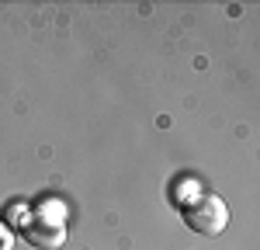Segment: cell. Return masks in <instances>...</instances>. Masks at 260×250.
Segmentation results:
<instances>
[{
    "label": "cell",
    "instance_id": "6da1fadb",
    "mask_svg": "<svg viewBox=\"0 0 260 250\" xmlns=\"http://www.w3.org/2000/svg\"><path fill=\"white\" fill-rule=\"evenodd\" d=\"M180 219H184V226L191 229V233H198V236H219L225 233L229 226V208L222 202L219 195H198L194 202H187V205L180 208Z\"/></svg>",
    "mask_w": 260,
    "mask_h": 250
},
{
    "label": "cell",
    "instance_id": "7a4b0ae2",
    "mask_svg": "<svg viewBox=\"0 0 260 250\" xmlns=\"http://www.w3.org/2000/svg\"><path fill=\"white\" fill-rule=\"evenodd\" d=\"M24 236H28V243H35V247H59L62 236H66V226H28L24 229Z\"/></svg>",
    "mask_w": 260,
    "mask_h": 250
},
{
    "label": "cell",
    "instance_id": "277c9868",
    "mask_svg": "<svg viewBox=\"0 0 260 250\" xmlns=\"http://www.w3.org/2000/svg\"><path fill=\"white\" fill-rule=\"evenodd\" d=\"M11 247H14V233L0 223V250H11Z\"/></svg>",
    "mask_w": 260,
    "mask_h": 250
},
{
    "label": "cell",
    "instance_id": "3957f363",
    "mask_svg": "<svg viewBox=\"0 0 260 250\" xmlns=\"http://www.w3.org/2000/svg\"><path fill=\"white\" fill-rule=\"evenodd\" d=\"M198 195H205V188H201L198 181H194V177H184V181H180V184L174 188V202H177L180 208L187 205V202H194Z\"/></svg>",
    "mask_w": 260,
    "mask_h": 250
}]
</instances>
